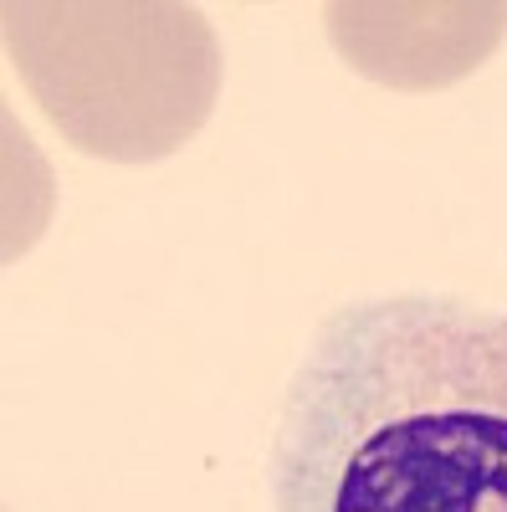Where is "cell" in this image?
Masks as SVG:
<instances>
[{"label": "cell", "instance_id": "7a4b0ae2", "mask_svg": "<svg viewBox=\"0 0 507 512\" xmlns=\"http://www.w3.org/2000/svg\"><path fill=\"white\" fill-rule=\"evenodd\" d=\"M6 57L57 134L93 159L180 154L216 113L221 36L180 0H11Z\"/></svg>", "mask_w": 507, "mask_h": 512}, {"label": "cell", "instance_id": "3957f363", "mask_svg": "<svg viewBox=\"0 0 507 512\" xmlns=\"http://www.w3.org/2000/svg\"><path fill=\"white\" fill-rule=\"evenodd\" d=\"M333 52L359 77L431 93L472 77L507 36V0H328Z\"/></svg>", "mask_w": 507, "mask_h": 512}, {"label": "cell", "instance_id": "6da1fadb", "mask_svg": "<svg viewBox=\"0 0 507 512\" xmlns=\"http://www.w3.org/2000/svg\"><path fill=\"white\" fill-rule=\"evenodd\" d=\"M267 492L272 512H507V308H333L287 379Z\"/></svg>", "mask_w": 507, "mask_h": 512}]
</instances>
